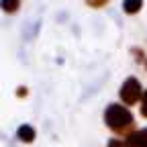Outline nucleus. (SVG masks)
<instances>
[{
	"label": "nucleus",
	"instance_id": "3",
	"mask_svg": "<svg viewBox=\"0 0 147 147\" xmlns=\"http://www.w3.org/2000/svg\"><path fill=\"white\" fill-rule=\"evenodd\" d=\"M127 143L131 147H147V129L143 131H135L127 137Z\"/></svg>",
	"mask_w": 147,
	"mask_h": 147
},
{
	"label": "nucleus",
	"instance_id": "4",
	"mask_svg": "<svg viewBox=\"0 0 147 147\" xmlns=\"http://www.w3.org/2000/svg\"><path fill=\"white\" fill-rule=\"evenodd\" d=\"M18 137H21V141H33V139H35V131H33V127L23 125L21 129H18Z\"/></svg>",
	"mask_w": 147,
	"mask_h": 147
},
{
	"label": "nucleus",
	"instance_id": "7",
	"mask_svg": "<svg viewBox=\"0 0 147 147\" xmlns=\"http://www.w3.org/2000/svg\"><path fill=\"white\" fill-rule=\"evenodd\" d=\"M108 147H131L129 143H125V141H117V139H110L108 141Z\"/></svg>",
	"mask_w": 147,
	"mask_h": 147
},
{
	"label": "nucleus",
	"instance_id": "2",
	"mask_svg": "<svg viewBox=\"0 0 147 147\" xmlns=\"http://www.w3.org/2000/svg\"><path fill=\"white\" fill-rule=\"evenodd\" d=\"M121 98L127 102V104H135L139 98H141V86L135 78H129L123 88H121Z\"/></svg>",
	"mask_w": 147,
	"mask_h": 147
},
{
	"label": "nucleus",
	"instance_id": "6",
	"mask_svg": "<svg viewBox=\"0 0 147 147\" xmlns=\"http://www.w3.org/2000/svg\"><path fill=\"white\" fill-rule=\"evenodd\" d=\"M2 6L6 12H14L18 8V0H2Z\"/></svg>",
	"mask_w": 147,
	"mask_h": 147
},
{
	"label": "nucleus",
	"instance_id": "1",
	"mask_svg": "<svg viewBox=\"0 0 147 147\" xmlns=\"http://www.w3.org/2000/svg\"><path fill=\"white\" fill-rule=\"evenodd\" d=\"M104 119H106V125H108L110 129H115V131H121L123 127H129V125L133 123L131 113H129L127 108L119 106V104L108 106L106 113H104Z\"/></svg>",
	"mask_w": 147,
	"mask_h": 147
},
{
	"label": "nucleus",
	"instance_id": "9",
	"mask_svg": "<svg viewBox=\"0 0 147 147\" xmlns=\"http://www.w3.org/2000/svg\"><path fill=\"white\" fill-rule=\"evenodd\" d=\"M104 2H106V0H88V4H92V6H100Z\"/></svg>",
	"mask_w": 147,
	"mask_h": 147
},
{
	"label": "nucleus",
	"instance_id": "8",
	"mask_svg": "<svg viewBox=\"0 0 147 147\" xmlns=\"http://www.w3.org/2000/svg\"><path fill=\"white\" fill-rule=\"evenodd\" d=\"M143 117H147V92H143V108H141Z\"/></svg>",
	"mask_w": 147,
	"mask_h": 147
},
{
	"label": "nucleus",
	"instance_id": "5",
	"mask_svg": "<svg viewBox=\"0 0 147 147\" xmlns=\"http://www.w3.org/2000/svg\"><path fill=\"white\" fill-rule=\"evenodd\" d=\"M141 4H143V0H125V10L127 12H137L139 8H141Z\"/></svg>",
	"mask_w": 147,
	"mask_h": 147
}]
</instances>
